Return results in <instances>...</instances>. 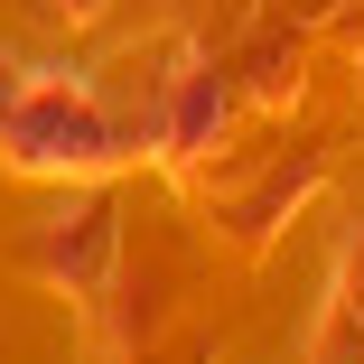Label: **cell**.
<instances>
[{
    "mask_svg": "<svg viewBox=\"0 0 364 364\" xmlns=\"http://www.w3.org/2000/svg\"><path fill=\"white\" fill-rule=\"evenodd\" d=\"M131 150H150L140 122L85 65H47V56L0 47V168L75 187V178H112Z\"/></svg>",
    "mask_w": 364,
    "mask_h": 364,
    "instance_id": "obj_1",
    "label": "cell"
},
{
    "mask_svg": "<svg viewBox=\"0 0 364 364\" xmlns=\"http://www.w3.org/2000/svg\"><path fill=\"white\" fill-rule=\"evenodd\" d=\"M28 271L47 289H65V299L103 309V289L122 280V205L103 178H75L38 225H28Z\"/></svg>",
    "mask_w": 364,
    "mask_h": 364,
    "instance_id": "obj_2",
    "label": "cell"
},
{
    "mask_svg": "<svg viewBox=\"0 0 364 364\" xmlns=\"http://www.w3.org/2000/svg\"><path fill=\"white\" fill-rule=\"evenodd\" d=\"M225 112H234L225 65H215V56H187V65H178V85H168V103H159L150 150H159V159H205L215 140H225Z\"/></svg>",
    "mask_w": 364,
    "mask_h": 364,
    "instance_id": "obj_3",
    "label": "cell"
},
{
    "mask_svg": "<svg viewBox=\"0 0 364 364\" xmlns=\"http://www.w3.org/2000/svg\"><path fill=\"white\" fill-rule=\"evenodd\" d=\"M309 178H318V159H299V168H271V178H262V196H252V205H234V234H243V243H262V234L280 225V215L309 196Z\"/></svg>",
    "mask_w": 364,
    "mask_h": 364,
    "instance_id": "obj_4",
    "label": "cell"
},
{
    "mask_svg": "<svg viewBox=\"0 0 364 364\" xmlns=\"http://www.w3.org/2000/svg\"><path fill=\"white\" fill-rule=\"evenodd\" d=\"M299 364H364V318H355L346 299H318V318H309V346H299Z\"/></svg>",
    "mask_w": 364,
    "mask_h": 364,
    "instance_id": "obj_5",
    "label": "cell"
},
{
    "mask_svg": "<svg viewBox=\"0 0 364 364\" xmlns=\"http://www.w3.org/2000/svg\"><path fill=\"white\" fill-rule=\"evenodd\" d=\"M327 299H346V309L364 318V225H346V243H336V271H327Z\"/></svg>",
    "mask_w": 364,
    "mask_h": 364,
    "instance_id": "obj_6",
    "label": "cell"
},
{
    "mask_svg": "<svg viewBox=\"0 0 364 364\" xmlns=\"http://www.w3.org/2000/svg\"><path fill=\"white\" fill-rule=\"evenodd\" d=\"M289 85H299V75H289V56H280V47H262V56H252V94H271V103H280Z\"/></svg>",
    "mask_w": 364,
    "mask_h": 364,
    "instance_id": "obj_7",
    "label": "cell"
},
{
    "mask_svg": "<svg viewBox=\"0 0 364 364\" xmlns=\"http://www.w3.org/2000/svg\"><path fill=\"white\" fill-rule=\"evenodd\" d=\"M56 10H65V19H103V0H56Z\"/></svg>",
    "mask_w": 364,
    "mask_h": 364,
    "instance_id": "obj_8",
    "label": "cell"
}]
</instances>
